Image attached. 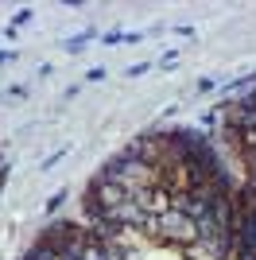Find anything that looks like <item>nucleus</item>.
Segmentation results:
<instances>
[{
	"instance_id": "nucleus-1",
	"label": "nucleus",
	"mask_w": 256,
	"mask_h": 260,
	"mask_svg": "<svg viewBox=\"0 0 256 260\" xmlns=\"http://www.w3.org/2000/svg\"><path fill=\"white\" fill-rule=\"evenodd\" d=\"M163 233H167V237H175V241H190V237H198V225H194L186 214L171 210V214H163Z\"/></svg>"
},
{
	"instance_id": "nucleus-2",
	"label": "nucleus",
	"mask_w": 256,
	"mask_h": 260,
	"mask_svg": "<svg viewBox=\"0 0 256 260\" xmlns=\"http://www.w3.org/2000/svg\"><path fill=\"white\" fill-rule=\"evenodd\" d=\"M140 74H148V62H140V66H128V78H140Z\"/></svg>"
}]
</instances>
